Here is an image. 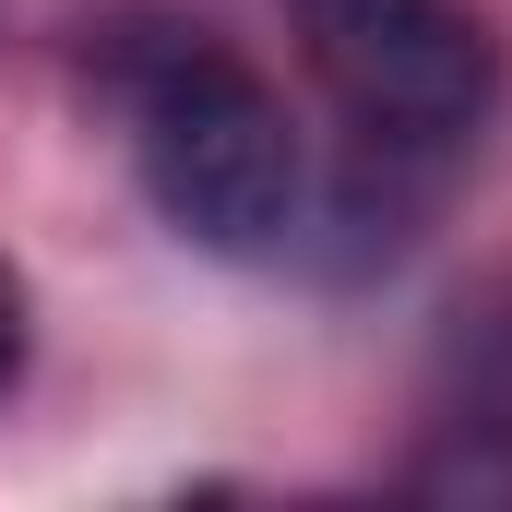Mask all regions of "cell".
I'll return each instance as SVG.
<instances>
[{"label": "cell", "instance_id": "6da1fadb", "mask_svg": "<svg viewBox=\"0 0 512 512\" xmlns=\"http://www.w3.org/2000/svg\"><path fill=\"white\" fill-rule=\"evenodd\" d=\"M131 155H143V191H155V215L179 227V239H203V251L251 262L274 251L286 227H298V131H286V96L239 72V60H215V48H191V60H167L155 84H143V120H131Z\"/></svg>", "mask_w": 512, "mask_h": 512}, {"label": "cell", "instance_id": "7a4b0ae2", "mask_svg": "<svg viewBox=\"0 0 512 512\" xmlns=\"http://www.w3.org/2000/svg\"><path fill=\"white\" fill-rule=\"evenodd\" d=\"M298 48L370 143H465L501 108V36L465 0H298Z\"/></svg>", "mask_w": 512, "mask_h": 512}, {"label": "cell", "instance_id": "3957f363", "mask_svg": "<svg viewBox=\"0 0 512 512\" xmlns=\"http://www.w3.org/2000/svg\"><path fill=\"white\" fill-rule=\"evenodd\" d=\"M24 370V286H12V262H0V393Z\"/></svg>", "mask_w": 512, "mask_h": 512}]
</instances>
